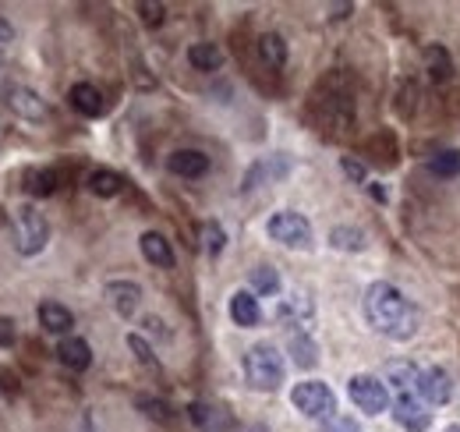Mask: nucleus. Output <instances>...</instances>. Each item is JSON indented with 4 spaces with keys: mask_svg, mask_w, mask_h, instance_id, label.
Returning <instances> with one entry per match:
<instances>
[{
    "mask_svg": "<svg viewBox=\"0 0 460 432\" xmlns=\"http://www.w3.org/2000/svg\"><path fill=\"white\" fill-rule=\"evenodd\" d=\"M365 316L372 329L393 336V340H411L418 329V312L414 305L386 280H375L365 291Z\"/></svg>",
    "mask_w": 460,
    "mask_h": 432,
    "instance_id": "obj_1",
    "label": "nucleus"
},
{
    "mask_svg": "<svg viewBox=\"0 0 460 432\" xmlns=\"http://www.w3.org/2000/svg\"><path fill=\"white\" fill-rule=\"evenodd\" d=\"M245 379L252 383V390L259 394H273L283 383V358L273 344H255L245 354Z\"/></svg>",
    "mask_w": 460,
    "mask_h": 432,
    "instance_id": "obj_2",
    "label": "nucleus"
},
{
    "mask_svg": "<svg viewBox=\"0 0 460 432\" xmlns=\"http://www.w3.org/2000/svg\"><path fill=\"white\" fill-rule=\"evenodd\" d=\"M290 404L305 415V419H333V411H337V397H333V390L326 386V383H319V379H305V383H297L294 390H290Z\"/></svg>",
    "mask_w": 460,
    "mask_h": 432,
    "instance_id": "obj_3",
    "label": "nucleus"
},
{
    "mask_svg": "<svg viewBox=\"0 0 460 432\" xmlns=\"http://www.w3.org/2000/svg\"><path fill=\"white\" fill-rule=\"evenodd\" d=\"M14 220H18V252H21V255L43 252L46 241H50V223H46V216L39 213L36 206H18V210H14Z\"/></svg>",
    "mask_w": 460,
    "mask_h": 432,
    "instance_id": "obj_4",
    "label": "nucleus"
},
{
    "mask_svg": "<svg viewBox=\"0 0 460 432\" xmlns=\"http://www.w3.org/2000/svg\"><path fill=\"white\" fill-rule=\"evenodd\" d=\"M266 234L280 245H287V248H312V223L301 213H290V210H280V213L270 216Z\"/></svg>",
    "mask_w": 460,
    "mask_h": 432,
    "instance_id": "obj_5",
    "label": "nucleus"
},
{
    "mask_svg": "<svg viewBox=\"0 0 460 432\" xmlns=\"http://www.w3.org/2000/svg\"><path fill=\"white\" fill-rule=\"evenodd\" d=\"M347 394L358 404V411H365V415H382L389 408V386L382 379H375V376H365V372L362 376H351Z\"/></svg>",
    "mask_w": 460,
    "mask_h": 432,
    "instance_id": "obj_6",
    "label": "nucleus"
},
{
    "mask_svg": "<svg viewBox=\"0 0 460 432\" xmlns=\"http://www.w3.org/2000/svg\"><path fill=\"white\" fill-rule=\"evenodd\" d=\"M393 419L407 432H425L432 426V411H429V404H425L422 394H404V397H397V401H393Z\"/></svg>",
    "mask_w": 460,
    "mask_h": 432,
    "instance_id": "obj_7",
    "label": "nucleus"
},
{
    "mask_svg": "<svg viewBox=\"0 0 460 432\" xmlns=\"http://www.w3.org/2000/svg\"><path fill=\"white\" fill-rule=\"evenodd\" d=\"M106 298H110V305H113V312L121 320H131L138 302H142V287L131 284V280H110L106 284Z\"/></svg>",
    "mask_w": 460,
    "mask_h": 432,
    "instance_id": "obj_8",
    "label": "nucleus"
},
{
    "mask_svg": "<svg viewBox=\"0 0 460 432\" xmlns=\"http://www.w3.org/2000/svg\"><path fill=\"white\" fill-rule=\"evenodd\" d=\"M422 397H425V404H450V397H454V379H450V372L439 369V365L425 369V372H422Z\"/></svg>",
    "mask_w": 460,
    "mask_h": 432,
    "instance_id": "obj_9",
    "label": "nucleus"
},
{
    "mask_svg": "<svg viewBox=\"0 0 460 432\" xmlns=\"http://www.w3.org/2000/svg\"><path fill=\"white\" fill-rule=\"evenodd\" d=\"M7 107L14 110L18 117H25V120H46V117H50L46 100H39V93H32V89H25V86H14V89L7 93Z\"/></svg>",
    "mask_w": 460,
    "mask_h": 432,
    "instance_id": "obj_10",
    "label": "nucleus"
},
{
    "mask_svg": "<svg viewBox=\"0 0 460 432\" xmlns=\"http://www.w3.org/2000/svg\"><path fill=\"white\" fill-rule=\"evenodd\" d=\"M386 383H389V390H397V397L422 394V372L411 361H389L386 365Z\"/></svg>",
    "mask_w": 460,
    "mask_h": 432,
    "instance_id": "obj_11",
    "label": "nucleus"
},
{
    "mask_svg": "<svg viewBox=\"0 0 460 432\" xmlns=\"http://www.w3.org/2000/svg\"><path fill=\"white\" fill-rule=\"evenodd\" d=\"M138 245H142L146 262H153L156 270H174V248H171V241L160 230H146Z\"/></svg>",
    "mask_w": 460,
    "mask_h": 432,
    "instance_id": "obj_12",
    "label": "nucleus"
},
{
    "mask_svg": "<svg viewBox=\"0 0 460 432\" xmlns=\"http://www.w3.org/2000/svg\"><path fill=\"white\" fill-rule=\"evenodd\" d=\"M167 170L178 178H202L209 170V156L198 149H178L167 156Z\"/></svg>",
    "mask_w": 460,
    "mask_h": 432,
    "instance_id": "obj_13",
    "label": "nucleus"
},
{
    "mask_svg": "<svg viewBox=\"0 0 460 432\" xmlns=\"http://www.w3.org/2000/svg\"><path fill=\"white\" fill-rule=\"evenodd\" d=\"M57 358H61V365L64 369H71V372H86L92 365V347L82 340V336H64L61 340V347H57Z\"/></svg>",
    "mask_w": 460,
    "mask_h": 432,
    "instance_id": "obj_14",
    "label": "nucleus"
},
{
    "mask_svg": "<svg viewBox=\"0 0 460 432\" xmlns=\"http://www.w3.org/2000/svg\"><path fill=\"white\" fill-rule=\"evenodd\" d=\"M36 316H39V326H43L46 333H57V336H68L71 326H75L71 309H64L61 302H43V305L36 309Z\"/></svg>",
    "mask_w": 460,
    "mask_h": 432,
    "instance_id": "obj_15",
    "label": "nucleus"
},
{
    "mask_svg": "<svg viewBox=\"0 0 460 432\" xmlns=\"http://www.w3.org/2000/svg\"><path fill=\"white\" fill-rule=\"evenodd\" d=\"M68 104L79 110L82 117H99L106 104H103V93L89 86V82H79V86H71V93H68Z\"/></svg>",
    "mask_w": 460,
    "mask_h": 432,
    "instance_id": "obj_16",
    "label": "nucleus"
},
{
    "mask_svg": "<svg viewBox=\"0 0 460 432\" xmlns=\"http://www.w3.org/2000/svg\"><path fill=\"white\" fill-rule=\"evenodd\" d=\"M230 320L238 326H259L263 320V309H259V298L252 295V291H238L234 298H230Z\"/></svg>",
    "mask_w": 460,
    "mask_h": 432,
    "instance_id": "obj_17",
    "label": "nucleus"
},
{
    "mask_svg": "<svg viewBox=\"0 0 460 432\" xmlns=\"http://www.w3.org/2000/svg\"><path fill=\"white\" fill-rule=\"evenodd\" d=\"M188 64L195 71H220L223 64V50L216 43H191L188 46Z\"/></svg>",
    "mask_w": 460,
    "mask_h": 432,
    "instance_id": "obj_18",
    "label": "nucleus"
},
{
    "mask_svg": "<svg viewBox=\"0 0 460 432\" xmlns=\"http://www.w3.org/2000/svg\"><path fill=\"white\" fill-rule=\"evenodd\" d=\"M425 71H429L436 82H450V79H454V57H450V50L439 46V43L425 46Z\"/></svg>",
    "mask_w": 460,
    "mask_h": 432,
    "instance_id": "obj_19",
    "label": "nucleus"
},
{
    "mask_svg": "<svg viewBox=\"0 0 460 432\" xmlns=\"http://www.w3.org/2000/svg\"><path fill=\"white\" fill-rule=\"evenodd\" d=\"M121 188H124V178L113 170H92L89 174V192L99 199H113V195H121Z\"/></svg>",
    "mask_w": 460,
    "mask_h": 432,
    "instance_id": "obj_20",
    "label": "nucleus"
},
{
    "mask_svg": "<svg viewBox=\"0 0 460 432\" xmlns=\"http://www.w3.org/2000/svg\"><path fill=\"white\" fill-rule=\"evenodd\" d=\"M259 57H263L270 68H283V64H287V43H283L280 32L259 36Z\"/></svg>",
    "mask_w": 460,
    "mask_h": 432,
    "instance_id": "obj_21",
    "label": "nucleus"
},
{
    "mask_svg": "<svg viewBox=\"0 0 460 432\" xmlns=\"http://www.w3.org/2000/svg\"><path fill=\"white\" fill-rule=\"evenodd\" d=\"M330 245L340 252H362L365 248V234L358 227H333L330 230Z\"/></svg>",
    "mask_w": 460,
    "mask_h": 432,
    "instance_id": "obj_22",
    "label": "nucleus"
},
{
    "mask_svg": "<svg viewBox=\"0 0 460 432\" xmlns=\"http://www.w3.org/2000/svg\"><path fill=\"white\" fill-rule=\"evenodd\" d=\"M290 354H294V365H297V369H312V365L319 361L315 344H312L308 333H294V336H290Z\"/></svg>",
    "mask_w": 460,
    "mask_h": 432,
    "instance_id": "obj_23",
    "label": "nucleus"
},
{
    "mask_svg": "<svg viewBox=\"0 0 460 432\" xmlns=\"http://www.w3.org/2000/svg\"><path fill=\"white\" fill-rule=\"evenodd\" d=\"M202 248H205V255H209V259H216V255L227 248V230H223L216 220L202 223Z\"/></svg>",
    "mask_w": 460,
    "mask_h": 432,
    "instance_id": "obj_24",
    "label": "nucleus"
},
{
    "mask_svg": "<svg viewBox=\"0 0 460 432\" xmlns=\"http://www.w3.org/2000/svg\"><path fill=\"white\" fill-rule=\"evenodd\" d=\"M429 170H432L436 178H457L460 174V153L457 149H443V153H436V156L429 160Z\"/></svg>",
    "mask_w": 460,
    "mask_h": 432,
    "instance_id": "obj_25",
    "label": "nucleus"
},
{
    "mask_svg": "<svg viewBox=\"0 0 460 432\" xmlns=\"http://www.w3.org/2000/svg\"><path fill=\"white\" fill-rule=\"evenodd\" d=\"M252 287H255L259 295L273 298V295H280V273H276L273 266H255V270H252Z\"/></svg>",
    "mask_w": 460,
    "mask_h": 432,
    "instance_id": "obj_26",
    "label": "nucleus"
},
{
    "mask_svg": "<svg viewBox=\"0 0 460 432\" xmlns=\"http://www.w3.org/2000/svg\"><path fill=\"white\" fill-rule=\"evenodd\" d=\"M25 188H29V195L46 199V195H54V192H57V174H54V170H32Z\"/></svg>",
    "mask_w": 460,
    "mask_h": 432,
    "instance_id": "obj_27",
    "label": "nucleus"
},
{
    "mask_svg": "<svg viewBox=\"0 0 460 432\" xmlns=\"http://www.w3.org/2000/svg\"><path fill=\"white\" fill-rule=\"evenodd\" d=\"M138 408L153 422H174V408L167 401H160V397H138Z\"/></svg>",
    "mask_w": 460,
    "mask_h": 432,
    "instance_id": "obj_28",
    "label": "nucleus"
},
{
    "mask_svg": "<svg viewBox=\"0 0 460 432\" xmlns=\"http://www.w3.org/2000/svg\"><path fill=\"white\" fill-rule=\"evenodd\" d=\"M128 347L135 351V358H138V361H142L146 369H153V372H160V358L153 354V347H149V344H146V340H142L138 333H128Z\"/></svg>",
    "mask_w": 460,
    "mask_h": 432,
    "instance_id": "obj_29",
    "label": "nucleus"
},
{
    "mask_svg": "<svg viewBox=\"0 0 460 432\" xmlns=\"http://www.w3.org/2000/svg\"><path fill=\"white\" fill-rule=\"evenodd\" d=\"M138 14H142V21H146L149 29H156V25H163L167 7H163V4H156V0H142V4H138Z\"/></svg>",
    "mask_w": 460,
    "mask_h": 432,
    "instance_id": "obj_30",
    "label": "nucleus"
},
{
    "mask_svg": "<svg viewBox=\"0 0 460 432\" xmlns=\"http://www.w3.org/2000/svg\"><path fill=\"white\" fill-rule=\"evenodd\" d=\"M340 167H344V174H347L355 185H365L368 170H365V163H362V160H355V156H344V160H340Z\"/></svg>",
    "mask_w": 460,
    "mask_h": 432,
    "instance_id": "obj_31",
    "label": "nucleus"
},
{
    "mask_svg": "<svg viewBox=\"0 0 460 432\" xmlns=\"http://www.w3.org/2000/svg\"><path fill=\"white\" fill-rule=\"evenodd\" d=\"M14 340H18L14 320L11 316H0V347H14Z\"/></svg>",
    "mask_w": 460,
    "mask_h": 432,
    "instance_id": "obj_32",
    "label": "nucleus"
},
{
    "mask_svg": "<svg viewBox=\"0 0 460 432\" xmlns=\"http://www.w3.org/2000/svg\"><path fill=\"white\" fill-rule=\"evenodd\" d=\"M322 432H362V429H358L355 419H337V415H333V419L322 426Z\"/></svg>",
    "mask_w": 460,
    "mask_h": 432,
    "instance_id": "obj_33",
    "label": "nucleus"
},
{
    "mask_svg": "<svg viewBox=\"0 0 460 432\" xmlns=\"http://www.w3.org/2000/svg\"><path fill=\"white\" fill-rule=\"evenodd\" d=\"M0 383H4V394H11V397L18 394V376H14V372L4 369V372H0Z\"/></svg>",
    "mask_w": 460,
    "mask_h": 432,
    "instance_id": "obj_34",
    "label": "nucleus"
},
{
    "mask_svg": "<svg viewBox=\"0 0 460 432\" xmlns=\"http://www.w3.org/2000/svg\"><path fill=\"white\" fill-rule=\"evenodd\" d=\"M11 39H14V29H11V21L0 14V46H4V43H11Z\"/></svg>",
    "mask_w": 460,
    "mask_h": 432,
    "instance_id": "obj_35",
    "label": "nucleus"
},
{
    "mask_svg": "<svg viewBox=\"0 0 460 432\" xmlns=\"http://www.w3.org/2000/svg\"><path fill=\"white\" fill-rule=\"evenodd\" d=\"M368 195H372L375 203H386V188H382V185H368Z\"/></svg>",
    "mask_w": 460,
    "mask_h": 432,
    "instance_id": "obj_36",
    "label": "nucleus"
},
{
    "mask_svg": "<svg viewBox=\"0 0 460 432\" xmlns=\"http://www.w3.org/2000/svg\"><path fill=\"white\" fill-rule=\"evenodd\" d=\"M347 11H351V4H337V7H333V18H344Z\"/></svg>",
    "mask_w": 460,
    "mask_h": 432,
    "instance_id": "obj_37",
    "label": "nucleus"
},
{
    "mask_svg": "<svg viewBox=\"0 0 460 432\" xmlns=\"http://www.w3.org/2000/svg\"><path fill=\"white\" fill-rule=\"evenodd\" d=\"M447 432H460V426H450V429H447Z\"/></svg>",
    "mask_w": 460,
    "mask_h": 432,
    "instance_id": "obj_38",
    "label": "nucleus"
}]
</instances>
